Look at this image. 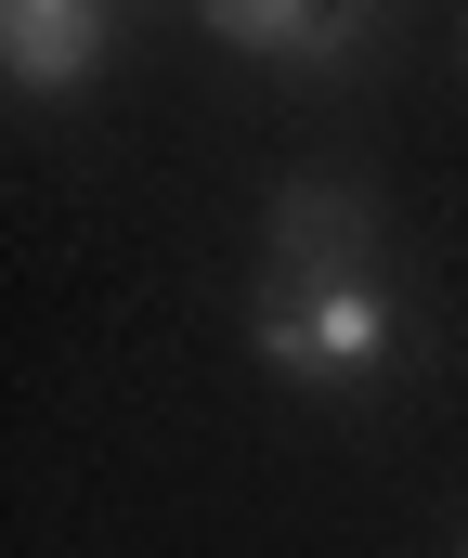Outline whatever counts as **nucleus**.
I'll return each mask as SVG.
<instances>
[{"label":"nucleus","instance_id":"3","mask_svg":"<svg viewBox=\"0 0 468 558\" xmlns=\"http://www.w3.org/2000/svg\"><path fill=\"white\" fill-rule=\"evenodd\" d=\"M0 65L13 92H79L105 65V0H0Z\"/></svg>","mask_w":468,"mask_h":558},{"label":"nucleus","instance_id":"4","mask_svg":"<svg viewBox=\"0 0 468 558\" xmlns=\"http://www.w3.org/2000/svg\"><path fill=\"white\" fill-rule=\"evenodd\" d=\"M235 52H274V65H325L351 52V0H195Z\"/></svg>","mask_w":468,"mask_h":558},{"label":"nucleus","instance_id":"1","mask_svg":"<svg viewBox=\"0 0 468 558\" xmlns=\"http://www.w3.org/2000/svg\"><path fill=\"white\" fill-rule=\"evenodd\" d=\"M261 364L274 377H300V390H364L377 364H391V286L377 274H312V286H261Z\"/></svg>","mask_w":468,"mask_h":558},{"label":"nucleus","instance_id":"2","mask_svg":"<svg viewBox=\"0 0 468 558\" xmlns=\"http://www.w3.org/2000/svg\"><path fill=\"white\" fill-rule=\"evenodd\" d=\"M274 274L312 286V274H377V208L351 182H287L274 195Z\"/></svg>","mask_w":468,"mask_h":558},{"label":"nucleus","instance_id":"5","mask_svg":"<svg viewBox=\"0 0 468 558\" xmlns=\"http://www.w3.org/2000/svg\"><path fill=\"white\" fill-rule=\"evenodd\" d=\"M456 558H468V546H456Z\"/></svg>","mask_w":468,"mask_h":558}]
</instances>
